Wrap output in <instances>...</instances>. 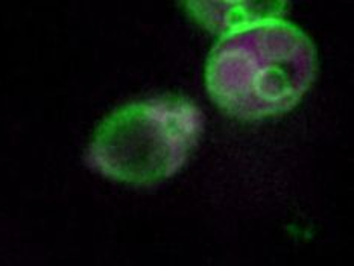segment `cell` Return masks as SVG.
Wrapping results in <instances>:
<instances>
[{
    "label": "cell",
    "instance_id": "6da1fadb",
    "mask_svg": "<svg viewBox=\"0 0 354 266\" xmlns=\"http://www.w3.org/2000/svg\"><path fill=\"white\" fill-rule=\"evenodd\" d=\"M318 68L312 38L284 17H274L221 35L207 58L204 78L221 111L256 122L294 110Z\"/></svg>",
    "mask_w": 354,
    "mask_h": 266
},
{
    "label": "cell",
    "instance_id": "7a4b0ae2",
    "mask_svg": "<svg viewBox=\"0 0 354 266\" xmlns=\"http://www.w3.org/2000/svg\"><path fill=\"white\" fill-rule=\"evenodd\" d=\"M204 133L201 108L183 95H163L119 106L97 125L86 160L104 177L151 186L187 163Z\"/></svg>",
    "mask_w": 354,
    "mask_h": 266
},
{
    "label": "cell",
    "instance_id": "3957f363",
    "mask_svg": "<svg viewBox=\"0 0 354 266\" xmlns=\"http://www.w3.org/2000/svg\"><path fill=\"white\" fill-rule=\"evenodd\" d=\"M184 6L198 25L221 37L251 23L283 17L289 5L283 2H187Z\"/></svg>",
    "mask_w": 354,
    "mask_h": 266
}]
</instances>
